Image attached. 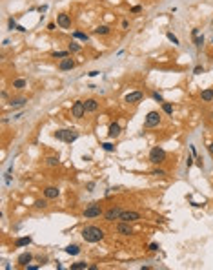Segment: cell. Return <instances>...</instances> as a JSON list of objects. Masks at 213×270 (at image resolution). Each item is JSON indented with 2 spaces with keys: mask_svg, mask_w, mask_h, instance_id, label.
Segmentation results:
<instances>
[{
  "mask_svg": "<svg viewBox=\"0 0 213 270\" xmlns=\"http://www.w3.org/2000/svg\"><path fill=\"white\" fill-rule=\"evenodd\" d=\"M31 243V237L29 236H26V237H18L17 239V247H27Z\"/></svg>",
  "mask_w": 213,
  "mask_h": 270,
  "instance_id": "20",
  "label": "cell"
},
{
  "mask_svg": "<svg viewBox=\"0 0 213 270\" xmlns=\"http://www.w3.org/2000/svg\"><path fill=\"white\" fill-rule=\"evenodd\" d=\"M193 73H195V75H201V73H204V68L202 66H197V68L193 69Z\"/></svg>",
  "mask_w": 213,
  "mask_h": 270,
  "instance_id": "35",
  "label": "cell"
},
{
  "mask_svg": "<svg viewBox=\"0 0 213 270\" xmlns=\"http://www.w3.org/2000/svg\"><path fill=\"white\" fill-rule=\"evenodd\" d=\"M140 214L135 212V210H122L120 214V221H128V223H133V221H139Z\"/></svg>",
  "mask_w": 213,
  "mask_h": 270,
  "instance_id": "5",
  "label": "cell"
},
{
  "mask_svg": "<svg viewBox=\"0 0 213 270\" xmlns=\"http://www.w3.org/2000/svg\"><path fill=\"white\" fill-rule=\"evenodd\" d=\"M193 42L197 48H201L204 44V37H199V29H193Z\"/></svg>",
  "mask_w": 213,
  "mask_h": 270,
  "instance_id": "18",
  "label": "cell"
},
{
  "mask_svg": "<svg viewBox=\"0 0 213 270\" xmlns=\"http://www.w3.org/2000/svg\"><path fill=\"white\" fill-rule=\"evenodd\" d=\"M100 214H102V210H100V206L95 205V203H93V205H89V206H87V208L84 210V217H86V219H91V217H98Z\"/></svg>",
  "mask_w": 213,
  "mask_h": 270,
  "instance_id": "6",
  "label": "cell"
},
{
  "mask_svg": "<svg viewBox=\"0 0 213 270\" xmlns=\"http://www.w3.org/2000/svg\"><path fill=\"white\" fill-rule=\"evenodd\" d=\"M84 106H86V113H93V111L98 110V102H97L95 99H87L84 102Z\"/></svg>",
  "mask_w": 213,
  "mask_h": 270,
  "instance_id": "11",
  "label": "cell"
},
{
  "mask_svg": "<svg viewBox=\"0 0 213 270\" xmlns=\"http://www.w3.org/2000/svg\"><path fill=\"white\" fill-rule=\"evenodd\" d=\"M78 137V131L77 130H64V140L66 142H73Z\"/></svg>",
  "mask_w": 213,
  "mask_h": 270,
  "instance_id": "13",
  "label": "cell"
},
{
  "mask_svg": "<svg viewBox=\"0 0 213 270\" xmlns=\"http://www.w3.org/2000/svg\"><path fill=\"white\" fill-rule=\"evenodd\" d=\"M211 22H213V20H211Z\"/></svg>",
  "mask_w": 213,
  "mask_h": 270,
  "instance_id": "44",
  "label": "cell"
},
{
  "mask_svg": "<svg viewBox=\"0 0 213 270\" xmlns=\"http://www.w3.org/2000/svg\"><path fill=\"white\" fill-rule=\"evenodd\" d=\"M26 84H27L26 79H17V80L13 82V88H15V89H22V88H26Z\"/></svg>",
  "mask_w": 213,
  "mask_h": 270,
  "instance_id": "22",
  "label": "cell"
},
{
  "mask_svg": "<svg viewBox=\"0 0 213 270\" xmlns=\"http://www.w3.org/2000/svg\"><path fill=\"white\" fill-rule=\"evenodd\" d=\"M58 68H60L62 71H67V69H73V68H75V60H71V59H67V57H66V59H62V60H60V64H58Z\"/></svg>",
  "mask_w": 213,
  "mask_h": 270,
  "instance_id": "12",
  "label": "cell"
},
{
  "mask_svg": "<svg viewBox=\"0 0 213 270\" xmlns=\"http://www.w3.org/2000/svg\"><path fill=\"white\" fill-rule=\"evenodd\" d=\"M55 139H58V140H64V130H58V131H55Z\"/></svg>",
  "mask_w": 213,
  "mask_h": 270,
  "instance_id": "32",
  "label": "cell"
},
{
  "mask_svg": "<svg viewBox=\"0 0 213 270\" xmlns=\"http://www.w3.org/2000/svg\"><path fill=\"white\" fill-rule=\"evenodd\" d=\"M186 164H188V168H190V166L193 164V159H191V157H188V161H186Z\"/></svg>",
  "mask_w": 213,
  "mask_h": 270,
  "instance_id": "41",
  "label": "cell"
},
{
  "mask_svg": "<svg viewBox=\"0 0 213 270\" xmlns=\"http://www.w3.org/2000/svg\"><path fill=\"white\" fill-rule=\"evenodd\" d=\"M140 9H142L140 6H133V8H131V13H140Z\"/></svg>",
  "mask_w": 213,
  "mask_h": 270,
  "instance_id": "39",
  "label": "cell"
},
{
  "mask_svg": "<svg viewBox=\"0 0 213 270\" xmlns=\"http://www.w3.org/2000/svg\"><path fill=\"white\" fill-rule=\"evenodd\" d=\"M33 259V256L29 254V252H24V254H20L18 256V263H20L22 267H27V263Z\"/></svg>",
  "mask_w": 213,
  "mask_h": 270,
  "instance_id": "16",
  "label": "cell"
},
{
  "mask_svg": "<svg viewBox=\"0 0 213 270\" xmlns=\"http://www.w3.org/2000/svg\"><path fill=\"white\" fill-rule=\"evenodd\" d=\"M97 75H100V71H91L89 73V77H97Z\"/></svg>",
  "mask_w": 213,
  "mask_h": 270,
  "instance_id": "42",
  "label": "cell"
},
{
  "mask_svg": "<svg viewBox=\"0 0 213 270\" xmlns=\"http://www.w3.org/2000/svg\"><path fill=\"white\" fill-rule=\"evenodd\" d=\"M35 206H37V208H46V206H47V201H44V199H42V201H37Z\"/></svg>",
  "mask_w": 213,
  "mask_h": 270,
  "instance_id": "33",
  "label": "cell"
},
{
  "mask_svg": "<svg viewBox=\"0 0 213 270\" xmlns=\"http://www.w3.org/2000/svg\"><path fill=\"white\" fill-rule=\"evenodd\" d=\"M69 51H71V53H78V51H80V44L71 42L69 44Z\"/></svg>",
  "mask_w": 213,
  "mask_h": 270,
  "instance_id": "27",
  "label": "cell"
},
{
  "mask_svg": "<svg viewBox=\"0 0 213 270\" xmlns=\"http://www.w3.org/2000/svg\"><path fill=\"white\" fill-rule=\"evenodd\" d=\"M46 161H47L49 166H57V164H58V157H47Z\"/></svg>",
  "mask_w": 213,
  "mask_h": 270,
  "instance_id": "30",
  "label": "cell"
},
{
  "mask_svg": "<svg viewBox=\"0 0 213 270\" xmlns=\"http://www.w3.org/2000/svg\"><path fill=\"white\" fill-rule=\"evenodd\" d=\"M82 239L86 243H98L104 239V230L98 227H86L82 230Z\"/></svg>",
  "mask_w": 213,
  "mask_h": 270,
  "instance_id": "1",
  "label": "cell"
},
{
  "mask_svg": "<svg viewBox=\"0 0 213 270\" xmlns=\"http://www.w3.org/2000/svg\"><path fill=\"white\" fill-rule=\"evenodd\" d=\"M67 55H69V51H55L53 57H55V59H66Z\"/></svg>",
  "mask_w": 213,
  "mask_h": 270,
  "instance_id": "28",
  "label": "cell"
},
{
  "mask_svg": "<svg viewBox=\"0 0 213 270\" xmlns=\"http://www.w3.org/2000/svg\"><path fill=\"white\" fill-rule=\"evenodd\" d=\"M9 28L11 29H17L18 26H17V22H15V18H9Z\"/></svg>",
  "mask_w": 213,
  "mask_h": 270,
  "instance_id": "37",
  "label": "cell"
},
{
  "mask_svg": "<svg viewBox=\"0 0 213 270\" xmlns=\"http://www.w3.org/2000/svg\"><path fill=\"white\" fill-rule=\"evenodd\" d=\"M120 214H122V210H120L118 206H111L106 214H104V219L111 223V221H115V219H120Z\"/></svg>",
  "mask_w": 213,
  "mask_h": 270,
  "instance_id": "7",
  "label": "cell"
},
{
  "mask_svg": "<svg viewBox=\"0 0 213 270\" xmlns=\"http://www.w3.org/2000/svg\"><path fill=\"white\" fill-rule=\"evenodd\" d=\"M107 135H109L111 139H115V137H118V135H120V126H118L117 122H113V124L109 126V131H107Z\"/></svg>",
  "mask_w": 213,
  "mask_h": 270,
  "instance_id": "15",
  "label": "cell"
},
{
  "mask_svg": "<svg viewBox=\"0 0 213 270\" xmlns=\"http://www.w3.org/2000/svg\"><path fill=\"white\" fill-rule=\"evenodd\" d=\"M100 146H102V148H104V150H106V151H113V150H115V146H113L111 142H102Z\"/></svg>",
  "mask_w": 213,
  "mask_h": 270,
  "instance_id": "29",
  "label": "cell"
},
{
  "mask_svg": "<svg viewBox=\"0 0 213 270\" xmlns=\"http://www.w3.org/2000/svg\"><path fill=\"white\" fill-rule=\"evenodd\" d=\"M57 24H58L60 28L67 29V28H71V17H69V15H66V13H60V15L57 17Z\"/></svg>",
  "mask_w": 213,
  "mask_h": 270,
  "instance_id": "8",
  "label": "cell"
},
{
  "mask_svg": "<svg viewBox=\"0 0 213 270\" xmlns=\"http://www.w3.org/2000/svg\"><path fill=\"white\" fill-rule=\"evenodd\" d=\"M66 254H69V256H77V254H80V248H78L77 245H69V247L66 248Z\"/></svg>",
  "mask_w": 213,
  "mask_h": 270,
  "instance_id": "21",
  "label": "cell"
},
{
  "mask_svg": "<svg viewBox=\"0 0 213 270\" xmlns=\"http://www.w3.org/2000/svg\"><path fill=\"white\" fill-rule=\"evenodd\" d=\"M124 100H126V102H131V104H137V102L142 100V93H140V91H131V93H128V95L124 97Z\"/></svg>",
  "mask_w": 213,
  "mask_h": 270,
  "instance_id": "10",
  "label": "cell"
},
{
  "mask_svg": "<svg viewBox=\"0 0 213 270\" xmlns=\"http://www.w3.org/2000/svg\"><path fill=\"white\" fill-rule=\"evenodd\" d=\"M44 195H46L47 199H57V197H58V188H55V186H47V188L44 190Z\"/></svg>",
  "mask_w": 213,
  "mask_h": 270,
  "instance_id": "14",
  "label": "cell"
},
{
  "mask_svg": "<svg viewBox=\"0 0 213 270\" xmlns=\"http://www.w3.org/2000/svg\"><path fill=\"white\" fill-rule=\"evenodd\" d=\"M162 110H164L168 115H171V113H173V106H171L170 102H162Z\"/></svg>",
  "mask_w": 213,
  "mask_h": 270,
  "instance_id": "26",
  "label": "cell"
},
{
  "mask_svg": "<svg viewBox=\"0 0 213 270\" xmlns=\"http://www.w3.org/2000/svg\"><path fill=\"white\" fill-rule=\"evenodd\" d=\"M95 33L97 35H107V33H109V28H107V26H98L95 29Z\"/></svg>",
  "mask_w": 213,
  "mask_h": 270,
  "instance_id": "25",
  "label": "cell"
},
{
  "mask_svg": "<svg viewBox=\"0 0 213 270\" xmlns=\"http://www.w3.org/2000/svg\"><path fill=\"white\" fill-rule=\"evenodd\" d=\"M210 153H211V155H213V142H211V144H210Z\"/></svg>",
  "mask_w": 213,
  "mask_h": 270,
  "instance_id": "43",
  "label": "cell"
},
{
  "mask_svg": "<svg viewBox=\"0 0 213 270\" xmlns=\"http://www.w3.org/2000/svg\"><path fill=\"white\" fill-rule=\"evenodd\" d=\"M201 97H202V100H206V102L213 100V89H204L202 93H201Z\"/></svg>",
  "mask_w": 213,
  "mask_h": 270,
  "instance_id": "19",
  "label": "cell"
},
{
  "mask_svg": "<svg viewBox=\"0 0 213 270\" xmlns=\"http://www.w3.org/2000/svg\"><path fill=\"white\" fill-rule=\"evenodd\" d=\"M117 232L120 236H131V234H133V228H131V225H129L128 221H122V223H118Z\"/></svg>",
  "mask_w": 213,
  "mask_h": 270,
  "instance_id": "9",
  "label": "cell"
},
{
  "mask_svg": "<svg viewBox=\"0 0 213 270\" xmlns=\"http://www.w3.org/2000/svg\"><path fill=\"white\" fill-rule=\"evenodd\" d=\"M166 37H168V38H170L171 42L175 44V46H179V38H177V37H175V35H173V33H168V35H166Z\"/></svg>",
  "mask_w": 213,
  "mask_h": 270,
  "instance_id": "31",
  "label": "cell"
},
{
  "mask_svg": "<svg viewBox=\"0 0 213 270\" xmlns=\"http://www.w3.org/2000/svg\"><path fill=\"white\" fill-rule=\"evenodd\" d=\"M71 268H73V270H84V268H89V267H87V263L80 261V263H73V265H71Z\"/></svg>",
  "mask_w": 213,
  "mask_h": 270,
  "instance_id": "23",
  "label": "cell"
},
{
  "mask_svg": "<svg viewBox=\"0 0 213 270\" xmlns=\"http://www.w3.org/2000/svg\"><path fill=\"white\" fill-rule=\"evenodd\" d=\"M149 250H151V252H157V250H159V245H157V243H151V245H149Z\"/></svg>",
  "mask_w": 213,
  "mask_h": 270,
  "instance_id": "38",
  "label": "cell"
},
{
  "mask_svg": "<svg viewBox=\"0 0 213 270\" xmlns=\"http://www.w3.org/2000/svg\"><path fill=\"white\" fill-rule=\"evenodd\" d=\"M73 37H75V38H80V40H84V42H87V40H89V37H87L86 33H82V31H75V33H73Z\"/></svg>",
  "mask_w": 213,
  "mask_h": 270,
  "instance_id": "24",
  "label": "cell"
},
{
  "mask_svg": "<svg viewBox=\"0 0 213 270\" xmlns=\"http://www.w3.org/2000/svg\"><path fill=\"white\" fill-rule=\"evenodd\" d=\"M26 102H27V99H24V97L11 99V100H9V106H11V108H18V106H22V104H26Z\"/></svg>",
  "mask_w": 213,
  "mask_h": 270,
  "instance_id": "17",
  "label": "cell"
},
{
  "mask_svg": "<svg viewBox=\"0 0 213 270\" xmlns=\"http://www.w3.org/2000/svg\"><path fill=\"white\" fill-rule=\"evenodd\" d=\"M149 161L153 162V164H160V162L166 161V151L162 150V148H159V146H155L153 150L149 151Z\"/></svg>",
  "mask_w": 213,
  "mask_h": 270,
  "instance_id": "2",
  "label": "cell"
},
{
  "mask_svg": "<svg viewBox=\"0 0 213 270\" xmlns=\"http://www.w3.org/2000/svg\"><path fill=\"white\" fill-rule=\"evenodd\" d=\"M86 113V106L82 100H77V102H73V106H71V115H73L75 119H80V117H84Z\"/></svg>",
  "mask_w": 213,
  "mask_h": 270,
  "instance_id": "4",
  "label": "cell"
},
{
  "mask_svg": "<svg viewBox=\"0 0 213 270\" xmlns=\"http://www.w3.org/2000/svg\"><path fill=\"white\" fill-rule=\"evenodd\" d=\"M153 99H155V100H159V102H164V99H162V95H160V93H157V91L153 93Z\"/></svg>",
  "mask_w": 213,
  "mask_h": 270,
  "instance_id": "36",
  "label": "cell"
},
{
  "mask_svg": "<svg viewBox=\"0 0 213 270\" xmlns=\"http://www.w3.org/2000/svg\"><path fill=\"white\" fill-rule=\"evenodd\" d=\"M153 175H157V177H162V175H166V172H164V170H160V168H157V170H153Z\"/></svg>",
  "mask_w": 213,
  "mask_h": 270,
  "instance_id": "34",
  "label": "cell"
},
{
  "mask_svg": "<svg viewBox=\"0 0 213 270\" xmlns=\"http://www.w3.org/2000/svg\"><path fill=\"white\" fill-rule=\"evenodd\" d=\"M38 11H40V13H46V11H47V6H40V8H38Z\"/></svg>",
  "mask_w": 213,
  "mask_h": 270,
  "instance_id": "40",
  "label": "cell"
},
{
  "mask_svg": "<svg viewBox=\"0 0 213 270\" xmlns=\"http://www.w3.org/2000/svg\"><path fill=\"white\" fill-rule=\"evenodd\" d=\"M159 122H160L159 111H149L146 115V119H144V126L146 128H155V126H159Z\"/></svg>",
  "mask_w": 213,
  "mask_h": 270,
  "instance_id": "3",
  "label": "cell"
}]
</instances>
